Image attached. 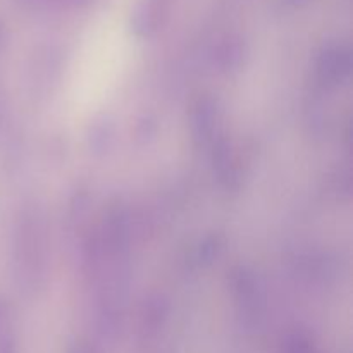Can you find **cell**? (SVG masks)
I'll list each match as a JSON object with an SVG mask.
<instances>
[{"instance_id": "obj_4", "label": "cell", "mask_w": 353, "mask_h": 353, "mask_svg": "<svg viewBox=\"0 0 353 353\" xmlns=\"http://www.w3.org/2000/svg\"><path fill=\"white\" fill-rule=\"evenodd\" d=\"M286 353H316V352H314L309 345L303 343V341H296V343L290 345L288 352Z\"/></svg>"}, {"instance_id": "obj_3", "label": "cell", "mask_w": 353, "mask_h": 353, "mask_svg": "<svg viewBox=\"0 0 353 353\" xmlns=\"http://www.w3.org/2000/svg\"><path fill=\"white\" fill-rule=\"evenodd\" d=\"M0 353H16L12 336H10L9 327H7L2 314H0Z\"/></svg>"}, {"instance_id": "obj_1", "label": "cell", "mask_w": 353, "mask_h": 353, "mask_svg": "<svg viewBox=\"0 0 353 353\" xmlns=\"http://www.w3.org/2000/svg\"><path fill=\"white\" fill-rule=\"evenodd\" d=\"M169 3L171 0H140L134 12V24L138 30H147L154 26L169 7Z\"/></svg>"}, {"instance_id": "obj_5", "label": "cell", "mask_w": 353, "mask_h": 353, "mask_svg": "<svg viewBox=\"0 0 353 353\" xmlns=\"http://www.w3.org/2000/svg\"><path fill=\"white\" fill-rule=\"evenodd\" d=\"M286 2L292 3V6H296V3H302V2H305V0H286Z\"/></svg>"}, {"instance_id": "obj_2", "label": "cell", "mask_w": 353, "mask_h": 353, "mask_svg": "<svg viewBox=\"0 0 353 353\" xmlns=\"http://www.w3.org/2000/svg\"><path fill=\"white\" fill-rule=\"evenodd\" d=\"M88 0H21L28 7H50V6H83Z\"/></svg>"}]
</instances>
